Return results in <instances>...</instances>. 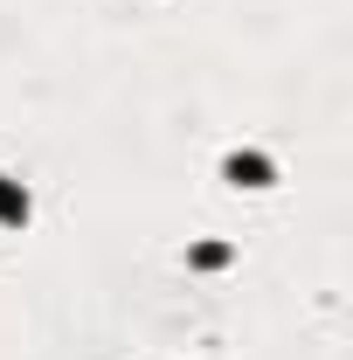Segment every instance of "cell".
<instances>
[{
	"label": "cell",
	"mask_w": 353,
	"mask_h": 360,
	"mask_svg": "<svg viewBox=\"0 0 353 360\" xmlns=\"http://www.w3.org/2000/svg\"><path fill=\"white\" fill-rule=\"evenodd\" d=\"M14 215H28V194L14 180H0V222H14Z\"/></svg>",
	"instance_id": "6da1fadb"
}]
</instances>
